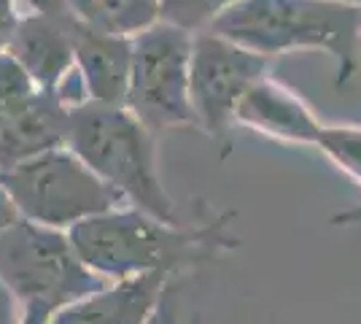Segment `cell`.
Returning a JSON list of instances; mask_svg holds the SVG:
<instances>
[{
  "label": "cell",
  "instance_id": "1",
  "mask_svg": "<svg viewBox=\"0 0 361 324\" xmlns=\"http://www.w3.org/2000/svg\"><path fill=\"white\" fill-rule=\"evenodd\" d=\"M232 219L235 214L226 211L208 224H183L121 205L75 224L68 235L81 263L106 284H116L140 276L173 278L219 260L224 251L240 246L229 232Z\"/></svg>",
  "mask_w": 361,
  "mask_h": 324
},
{
  "label": "cell",
  "instance_id": "22",
  "mask_svg": "<svg viewBox=\"0 0 361 324\" xmlns=\"http://www.w3.org/2000/svg\"><path fill=\"white\" fill-rule=\"evenodd\" d=\"M25 3H27V6H32V8H35V6H44V3H49V0H25Z\"/></svg>",
  "mask_w": 361,
  "mask_h": 324
},
{
  "label": "cell",
  "instance_id": "7",
  "mask_svg": "<svg viewBox=\"0 0 361 324\" xmlns=\"http://www.w3.org/2000/svg\"><path fill=\"white\" fill-rule=\"evenodd\" d=\"M267 57L219 32H195L189 62V95L197 127H202L213 138L224 136L232 127V116L243 95L262 76H267Z\"/></svg>",
  "mask_w": 361,
  "mask_h": 324
},
{
  "label": "cell",
  "instance_id": "17",
  "mask_svg": "<svg viewBox=\"0 0 361 324\" xmlns=\"http://www.w3.org/2000/svg\"><path fill=\"white\" fill-rule=\"evenodd\" d=\"M0 324H25L19 303H16L14 294L8 292L3 284H0Z\"/></svg>",
  "mask_w": 361,
  "mask_h": 324
},
{
  "label": "cell",
  "instance_id": "5",
  "mask_svg": "<svg viewBox=\"0 0 361 324\" xmlns=\"http://www.w3.org/2000/svg\"><path fill=\"white\" fill-rule=\"evenodd\" d=\"M0 189L14 203L19 219L65 232L92 216L127 205L119 192L94 176L68 146L0 170Z\"/></svg>",
  "mask_w": 361,
  "mask_h": 324
},
{
  "label": "cell",
  "instance_id": "3",
  "mask_svg": "<svg viewBox=\"0 0 361 324\" xmlns=\"http://www.w3.org/2000/svg\"><path fill=\"white\" fill-rule=\"evenodd\" d=\"M65 146L119 192L127 205L165 222H180L157 165V136L124 106L78 103L68 111Z\"/></svg>",
  "mask_w": 361,
  "mask_h": 324
},
{
  "label": "cell",
  "instance_id": "20",
  "mask_svg": "<svg viewBox=\"0 0 361 324\" xmlns=\"http://www.w3.org/2000/svg\"><path fill=\"white\" fill-rule=\"evenodd\" d=\"M353 219H361V205H356V211H350V214H340L334 222L340 224V222H353Z\"/></svg>",
  "mask_w": 361,
  "mask_h": 324
},
{
  "label": "cell",
  "instance_id": "8",
  "mask_svg": "<svg viewBox=\"0 0 361 324\" xmlns=\"http://www.w3.org/2000/svg\"><path fill=\"white\" fill-rule=\"evenodd\" d=\"M73 19L75 16L62 0H49L35 8L25 3V14L16 25L11 44L6 47L44 92H60L75 71L71 41Z\"/></svg>",
  "mask_w": 361,
  "mask_h": 324
},
{
  "label": "cell",
  "instance_id": "10",
  "mask_svg": "<svg viewBox=\"0 0 361 324\" xmlns=\"http://www.w3.org/2000/svg\"><path fill=\"white\" fill-rule=\"evenodd\" d=\"M232 127H245L259 136H267L286 143H307L313 146L324 122L305 103V97L288 90L270 73L262 76L235 108Z\"/></svg>",
  "mask_w": 361,
  "mask_h": 324
},
{
  "label": "cell",
  "instance_id": "23",
  "mask_svg": "<svg viewBox=\"0 0 361 324\" xmlns=\"http://www.w3.org/2000/svg\"><path fill=\"white\" fill-rule=\"evenodd\" d=\"M192 324H202V322H200V316H195V319H192Z\"/></svg>",
  "mask_w": 361,
  "mask_h": 324
},
{
  "label": "cell",
  "instance_id": "15",
  "mask_svg": "<svg viewBox=\"0 0 361 324\" xmlns=\"http://www.w3.org/2000/svg\"><path fill=\"white\" fill-rule=\"evenodd\" d=\"M238 0H159V19L189 32L208 30Z\"/></svg>",
  "mask_w": 361,
  "mask_h": 324
},
{
  "label": "cell",
  "instance_id": "12",
  "mask_svg": "<svg viewBox=\"0 0 361 324\" xmlns=\"http://www.w3.org/2000/svg\"><path fill=\"white\" fill-rule=\"evenodd\" d=\"M170 281L167 276H140L106 284L57 311L46 324H149Z\"/></svg>",
  "mask_w": 361,
  "mask_h": 324
},
{
  "label": "cell",
  "instance_id": "14",
  "mask_svg": "<svg viewBox=\"0 0 361 324\" xmlns=\"http://www.w3.org/2000/svg\"><path fill=\"white\" fill-rule=\"evenodd\" d=\"M321 155L337 170H343L353 184L361 186V127L359 124H326L316 138Z\"/></svg>",
  "mask_w": 361,
  "mask_h": 324
},
{
  "label": "cell",
  "instance_id": "9",
  "mask_svg": "<svg viewBox=\"0 0 361 324\" xmlns=\"http://www.w3.org/2000/svg\"><path fill=\"white\" fill-rule=\"evenodd\" d=\"M68 111L71 106L60 92L44 90L0 108V170L65 146Z\"/></svg>",
  "mask_w": 361,
  "mask_h": 324
},
{
  "label": "cell",
  "instance_id": "2",
  "mask_svg": "<svg viewBox=\"0 0 361 324\" xmlns=\"http://www.w3.org/2000/svg\"><path fill=\"white\" fill-rule=\"evenodd\" d=\"M208 30L262 57L288 52H326L345 87L361 57V8L334 0H238Z\"/></svg>",
  "mask_w": 361,
  "mask_h": 324
},
{
  "label": "cell",
  "instance_id": "19",
  "mask_svg": "<svg viewBox=\"0 0 361 324\" xmlns=\"http://www.w3.org/2000/svg\"><path fill=\"white\" fill-rule=\"evenodd\" d=\"M14 219H19V214H16V208H14V203L8 200V195L0 189V232L6 230Z\"/></svg>",
  "mask_w": 361,
  "mask_h": 324
},
{
  "label": "cell",
  "instance_id": "21",
  "mask_svg": "<svg viewBox=\"0 0 361 324\" xmlns=\"http://www.w3.org/2000/svg\"><path fill=\"white\" fill-rule=\"evenodd\" d=\"M334 3H343V6H353V8H361V0H334Z\"/></svg>",
  "mask_w": 361,
  "mask_h": 324
},
{
  "label": "cell",
  "instance_id": "11",
  "mask_svg": "<svg viewBox=\"0 0 361 324\" xmlns=\"http://www.w3.org/2000/svg\"><path fill=\"white\" fill-rule=\"evenodd\" d=\"M75 73L81 78L84 97L100 106H124L130 81V38L94 30L81 19L71 25Z\"/></svg>",
  "mask_w": 361,
  "mask_h": 324
},
{
  "label": "cell",
  "instance_id": "18",
  "mask_svg": "<svg viewBox=\"0 0 361 324\" xmlns=\"http://www.w3.org/2000/svg\"><path fill=\"white\" fill-rule=\"evenodd\" d=\"M149 324H178V316H176V306H173L170 289H167L165 297L159 300V306H157L154 316L149 319Z\"/></svg>",
  "mask_w": 361,
  "mask_h": 324
},
{
  "label": "cell",
  "instance_id": "16",
  "mask_svg": "<svg viewBox=\"0 0 361 324\" xmlns=\"http://www.w3.org/2000/svg\"><path fill=\"white\" fill-rule=\"evenodd\" d=\"M25 0H0V52H6V47L11 44L16 32V25L22 19Z\"/></svg>",
  "mask_w": 361,
  "mask_h": 324
},
{
  "label": "cell",
  "instance_id": "13",
  "mask_svg": "<svg viewBox=\"0 0 361 324\" xmlns=\"http://www.w3.org/2000/svg\"><path fill=\"white\" fill-rule=\"evenodd\" d=\"M75 19L94 30L133 38L159 22V0H62Z\"/></svg>",
  "mask_w": 361,
  "mask_h": 324
},
{
  "label": "cell",
  "instance_id": "6",
  "mask_svg": "<svg viewBox=\"0 0 361 324\" xmlns=\"http://www.w3.org/2000/svg\"><path fill=\"white\" fill-rule=\"evenodd\" d=\"M195 32L154 22L130 38V81L124 108L151 133L197 127L189 95V62Z\"/></svg>",
  "mask_w": 361,
  "mask_h": 324
},
{
  "label": "cell",
  "instance_id": "4",
  "mask_svg": "<svg viewBox=\"0 0 361 324\" xmlns=\"http://www.w3.org/2000/svg\"><path fill=\"white\" fill-rule=\"evenodd\" d=\"M0 284L14 294L25 324H46L57 311L106 287L81 263L71 235L14 219L0 232Z\"/></svg>",
  "mask_w": 361,
  "mask_h": 324
}]
</instances>
